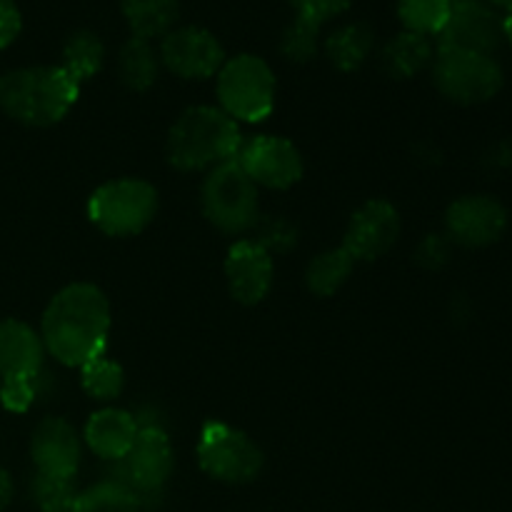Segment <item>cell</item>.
Masks as SVG:
<instances>
[{
  "label": "cell",
  "mask_w": 512,
  "mask_h": 512,
  "mask_svg": "<svg viewBox=\"0 0 512 512\" xmlns=\"http://www.w3.org/2000/svg\"><path fill=\"white\" fill-rule=\"evenodd\" d=\"M110 333V303L93 283L65 285L50 298L40 323L45 350L68 368H83L105 353Z\"/></svg>",
  "instance_id": "cell-1"
},
{
  "label": "cell",
  "mask_w": 512,
  "mask_h": 512,
  "mask_svg": "<svg viewBox=\"0 0 512 512\" xmlns=\"http://www.w3.org/2000/svg\"><path fill=\"white\" fill-rule=\"evenodd\" d=\"M80 83L60 65L8 70L0 75V110L15 123L50 128L78 103Z\"/></svg>",
  "instance_id": "cell-2"
},
{
  "label": "cell",
  "mask_w": 512,
  "mask_h": 512,
  "mask_svg": "<svg viewBox=\"0 0 512 512\" xmlns=\"http://www.w3.org/2000/svg\"><path fill=\"white\" fill-rule=\"evenodd\" d=\"M243 148L238 120L215 105H195L188 108L173 123L165 143V155L173 168L183 173L193 170H213L215 165L238 158Z\"/></svg>",
  "instance_id": "cell-3"
},
{
  "label": "cell",
  "mask_w": 512,
  "mask_h": 512,
  "mask_svg": "<svg viewBox=\"0 0 512 512\" xmlns=\"http://www.w3.org/2000/svg\"><path fill=\"white\" fill-rule=\"evenodd\" d=\"M158 213V190L140 178H120L103 183L88 200V218L110 238L138 235Z\"/></svg>",
  "instance_id": "cell-4"
},
{
  "label": "cell",
  "mask_w": 512,
  "mask_h": 512,
  "mask_svg": "<svg viewBox=\"0 0 512 512\" xmlns=\"http://www.w3.org/2000/svg\"><path fill=\"white\" fill-rule=\"evenodd\" d=\"M200 205L208 223L223 233H245L260 220L258 185L235 158L210 170L200 190Z\"/></svg>",
  "instance_id": "cell-5"
},
{
  "label": "cell",
  "mask_w": 512,
  "mask_h": 512,
  "mask_svg": "<svg viewBox=\"0 0 512 512\" xmlns=\"http://www.w3.org/2000/svg\"><path fill=\"white\" fill-rule=\"evenodd\" d=\"M215 93H218L220 110H225L230 118L260 123L275 108V75L258 55H235L218 70Z\"/></svg>",
  "instance_id": "cell-6"
},
{
  "label": "cell",
  "mask_w": 512,
  "mask_h": 512,
  "mask_svg": "<svg viewBox=\"0 0 512 512\" xmlns=\"http://www.w3.org/2000/svg\"><path fill=\"white\" fill-rule=\"evenodd\" d=\"M433 83L440 95L458 105H480L503 90L505 75L495 55L475 50L438 48L433 58Z\"/></svg>",
  "instance_id": "cell-7"
},
{
  "label": "cell",
  "mask_w": 512,
  "mask_h": 512,
  "mask_svg": "<svg viewBox=\"0 0 512 512\" xmlns=\"http://www.w3.org/2000/svg\"><path fill=\"white\" fill-rule=\"evenodd\" d=\"M195 455L205 475L228 485L250 483L265 465L263 450L250 440V435L220 420H208L200 428Z\"/></svg>",
  "instance_id": "cell-8"
},
{
  "label": "cell",
  "mask_w": 512,
  "mask_h": 512,
  "mask_svg": "<svg viewBox=\"0 0 512 512\" xmlns=\"http://www.w3.org/2000/svg\"><path fill=\"white\" fill-rule=\"evenodd\" d=\"M173 463V445L165 430H160L158 425H148L138 430V438L128 455L118 460V483L133 490L143 503V498L158 495L163 490L173 473Z\"/></svg>",
  "instance_id": "cell-9"
},
{
  "label": "cell",
  "mask_w": 512,
  "mask_h": 512,
  "mask_svg": "<svg viewBox=\"0 0 512 512\" xmlns=\"http://www.w3.org/2000/svg\"><path fill=\"white\" fill-rule=\"evenodd\" d=\"M235 160L255 185L270 190L293 188L305 170L300 150L280 135H255L243 143Z\"/></svg>",
  "instance_id": "cell-10"
},
{
  "label": "cell",
  "mask_w": 512,
  "mask_h": 512,
  "mask_svg": "<svg viewBox=\"0 0 512 512\" xmlns=\"http://www.w3.org/2000/svg\"><path fill=\"white\" fill-rule=\"evenodd\" d=\"M160 63L185 80H205L223 68L225 50L210 30L188 25L163 35Z\"/></svg>",
  "instance_id": "cell-11"
},
{
  "label": "cell",
  "mask_w": 512,
  "mask_h": 512,
  "mask_svg": "<svg viewBox=\"0 0 512 512\" xmlns=\"http://www.w3.org/2000/svg\"><path fill=\"white\" fill-rule=\"evenodd\" d=\"M503 18L485 0H453V10L438 35V48L475 50V53L495 55L503 45Z\"/></svg>",
  "instance_id": "cell-12"
},
{
  "label": "cell",
  "mask_w": 512,
  "mask_h": 512,
  "mask_svg": "<svg viewBox=\"0 0 512 512\" xmlns=\"http://www.w3.org/2000/svg\"><path fill=\"white\" fill-rule=\"evenodd\" d=\"M445 228L453 243L465 248H488L503 238L508 210L493 195H463L445 213Z\"/></svg>",
  "instance_id": "cell-13"
},
{
  "label": "cell",
  "mask_w": 512,
  "mask_h": 512,
  "mask_svg": "<svg viewBox=\"0 0 512 512\" xmlns=\"http://www.w3.org/2000/svg\"><path fill=\"white\" fill-rule=\"evenodd\" d=\"M400 235V215L388 200H368L350 218L343 248L355 263H370L388 253Z\"/></svg>",
  "instance_id": "cell-14"
},
{
  "label": "cell",
  "mask_w": 512,
  "mask_h": 512,
  "mask_svg": "<svg viewBox=\"0 0 512 512\" xmlns=\"http://www.w3.org/2000/svg\"><path fill=\"white\" fill-rule=\"evenodd\" d=\"M273 253L255 238L235 240L225 258V278L230 295L243 305H258L273 288Z\"/></svg>",
  "instance_id": "cell-15"
},
{
  "label": "cell",
  "mask_w": 512,
  "mask_h": 512,
  "mask_svg": "<svg viewBox=\"0 0 512 512\" xmlns=\"http://www.w3.org/2000/svg\"><path fill=\"white\" fill-rule=\"evenodd\" d=\"M80 438L63 418L40 420L30 438V458L35 470L50 478H75L80 468Z\"/></svg>",
  "instance_id": "cell-16"
},
{
  "label": "cell",
  "mask_w": 512,
  "mask_h": 512,
  "mask_svg": "<svg viewBox=\"0 0 512 512\" xmlns=\"http://www.w3.org/2000/svg\"><path fill=\"white\" fill-rule=\"evenodd\" d=\"M45 345L40 333L15 318L0 320V380L38 378Z\"/></svg>",
  "instance_id": "cell-17"
},
{
  "label": "cell",
  "mask_w": 512,
  "mask_h": 512,
  "mask_svg": "<svg viewBox=\"0 0 512 512\" xmlns=\"http://www.w3.org/2000/svg\"><path fill=\"white\" fill-rule=\"evenodd\" d=\"M138 420L123 408H103L93 413L85 425V443L98 458L123 460L138 438Z\"/></svg>",
  "instance_id": "cell-18"
},
{
  "label": "cell",
  "mask_w": 512,
  "mask_h": 512,
  "mask_svg": "<svg viewBox=\"0 0 512 512\" xmlns=\"http://www.w3.org/2000/svg\"><path fill=\"white\" fill-rule=\"evenodd\" d=\"M120 10L135 38L150 40L173 30L180 3L178 0H120Z\"/></svg>",
  "instance_id": "cell-19"
},
{
  "label": "cell",
  "mask_w": 512,
  "mask_h": 512,
  "mask_svg": "<svg viewBox=\"0 0 512 512\" xmlns=\"http://www.w3.org/2000/svg\"><path fill=\"white\" fill-rule=\"evenodd\" d=\"M435 58V48L430 38L418 33H400L390 40L383 50V65L393 78H413L420 70L428 68Z\"/></svg>",
  "instance_id": "cell-20"
},
{
  "label": "cell",
  "mask_w": 512,
  "mask_h": 512,
  "mask_svg": "<svg viewBox=\"0 0 512 512\" xmlns=\"http://www.w3.org/2000/svg\"><path fill=\"white\" fill-rule=\"evenodd\" d=\"M160 55L155 53L150 40L130 38L118 53V78L125 88L143 93L158 80Z\"/></svg>",
  "instance_id": "cell-21"
},
{
  "label": "cell",
  "mask_w": 512,
  "mask_h": 512,
  "mask_svg": "<svg viewBox=\"0 0 512 512\" xmlns=\"http://www.w3.org/2000/svg\"><path fill=\"white\" fill-rule=\"evenodd\" d=\"M375 35L365 23H350L333 30L325 40V53L338 70H358L373 53Z\"/></svg>",
  "instance_id": "cell-22"
},
{
  "label": "cell",
  "mask_w": 512,
  "mask_h": 512,
  "mask_svg": "<svg viewBox=\"0 0 512 512\" xmlns=\"http://www.w3.org/2000/svg\"><path fill=\"white\" fill-rule=\"evenodd\" d=\"M355 268V260L350 258L348 250L340 245V248L325 250V253L315 255L308 263L305 270V283H308L310 293L320 295V298H328V295L338 293L345 285V280L350 278Z\"/></svg>",
  "instance_id": "cell-23"
},
{
  "label": "cell",
  "mask_w": 512,
  "mask_h": 512,
  "mask_svg": "<svg viewBox=\"0 0 512 512\" xmlns=\"http://www.w3.org/2000/svg\"><path fill=\"white\" fill-rule=\"evenodd\" d=\"M105 63V45L90 30H78V33L70 35L63 45V63L60 68L75 78L78 83L93 78L95 73H100Z\"/></svg>",
  "instance_id": "cell-24"
},
{
  "label": "cell",
  "mask_w": 512,
  "mask_h": 512,
  "mask_svg": "<svg viewBox=\"0 0 512 512\" xmlns=\"http://www.w3.org/2000/svg\"><path fill=\"white\" fill-rule=\"evenodd\" d=\"M453 10V0H398V18L408 33L438 38Z\"/></svg>",
  "instance_id": "cell-25"
},
{
  "label": "cell",
  "mask_w": 512,
  "mask_h": 512,
  "mask_svg": "<svg viewBox=\"0 0 512 512\" xmlns=\"http://www.w3.org/2000/svg\"><path fill=\"white\" fill-rule=\"evenodd\" d=\"M80 385H83L85 393L93 400L100 403H108L115 400L123 393L125 385V373L120 368L118 360L108 358V355H98V358L88 360V363L80 368Z\"/></svg>",
  "instance_id": "cell-26"
},
{
  "label": "cell",
  "mask_w": 512,
  "mask_h": 512,
  "mask_svg": "<svg viewBox=\"0 0 512 512\" xmlns=\"http://www.w3.org/2000/svg\"><path fill=\"white\" fill-rule=\"evenodd\" d=\"M140 500L118 480L98 483L75 498L73 512H138Z\"/></svg>",
  "instance_id": "cell-27"
},
{
  "label": "cell",
  "mask_w": 512,
  "mask_h": 512,
  "mask_svg": "<svg viewBox=\"0 0 512 512\" xmlns=\"http://www.w3.org/2000/svg\"><path fill=\"white\" fill-rule=\"evenodd\" d=\"M30 495L40 512H73L75 490L73 478H50V475H35L30 483Z\"/></svg>",
  "instance_id": "cell-28"
},
{
  "label": "cell",
  "mask_w": 512,
  "mask_h": 512,
  "mask_svg": "<svg viewBox=\"0 0 512 512\" xmlns=\"http://www.w3.org/2000/svg\"><path fill=\"white\" fill-rule=\"evenodd\" d=\"M318 25L308 23L303 18H295L293 23L285 28L283 40H280V50L288 60L293 63H305V60L313 58L318 53Z\"/></svg>",
  "instance_id": "cell-29"
},
{
  "label": "cell",
  "mask_w": 512,
  "mask_h": 512,
  "mask_svg": "<svg viewBox=\"0 0 512 512\" xmlns=\"http://www.w3.org/2000/svg\"><path fill=\"white\" fill-rule=\"evenodd\" d=\"M255 230H258V243L263 245L268 253H285V250L293 248L295 243H298V228H295L290 220L285 218H268L258 225H255Z\"/></svg>",
  "instance_id": "cell-30"
},
{
  "label": "cell",
  "mask_w": 512,
  "mask_h": 512,
  "mask_svg": "<svg viewBox=\"0 0 512 512\" xmlns=\"http://www.w3.org/2000/svg\"><path fill=\"white\" fill-rule=\"evenodd\" d=\"M38 395V378H8L0 380V403L10 413H25Z\"/></svg>",
  "instance_id": "cell-31"
},
{
  "label": "cell",
  "mask_w": 512,
  "mask_h": 512,
  "mask_svg": "<svg viewBox=\"0 0 512 512\" xmlns=\"http://www.w3.org/2000/svg\"><path fill=\"white\" fill-rule=\"evenodd\" d=\"M295 8V18H303L313 25H323L325 20L345 13L353 0H290Z\"/></svg>",
  "instance_id": "cell-32"
},
{
  "label": "cell",
  "mask_w": 512,
  "mask_h": 512,
  "mask_svg": "<svg viewBox=\"0 0 512 512\" xmlns=\"http://www.w3.org/2000/svg\"><path fill=\"white\" fill-rule=\"evenodd\" d=\"M20 30H23V15H20L15 0H0V50L15 43Z\"/></svg>",
  "instance_id": "cell-33"
},
{
  "label": "cell",
  "mask_w": 512,
  "mask_h": 512,
  "mask_svg": "<svg viewBox=\"0 0 512 512\" xmlns=\"http://www.w3.org/2000/svg\"><path fill=\"white\" fill-rule=\"evenodd\" d=\"M448 240H443V235H428V238L420 243L418 248V260L428 268H440L443 263H448Z\"/></svg>",
  "instance_id": "cell-34"
},
{
  "label": "cell",
  "mask_w": 512,
  "mask_h": 512,
  "mask_svg": "<svg viewBox=\"0 0 512 512\" xmlns=\"http://www.w3.org/2000/svg\"><path fill=\"white\" fill-rule=\"evenodd\" d=\"M13 478H10V473L5 468H0V510H5L10 505V500H13Z\"/></svg>",
  "instance_id": "cell-35"
},
{
  "label": "cell",
  "mask_w": 512,
  "mask_h": 512,
  "mask_svg": "<svg viewBox=\"0 0 512 512\" xmlns=\"http://www.w3.org/2000/svg\"><path fill=\"white\" fill-rule=\"evenodd\" d=\"M485 3L493 5V8L505 10V13H512V0H485Z\"/></svg>",
  "instance_id": "cell-36"
},
{
  "label": "cell",
  "mask_w": 512,
  "mask_h": 512,
  "mask_svg": "<svg viewBox=\"0 0 512 512\" xmlns=\"http://www.w3.org/2000/svg\"><path fill=\"white\" fill-rule=\"evenodd\" d=\"M503 33H505V38H508L512 43V13H508L503 18Z\"/></svg>",
  "instance_id": "cell-37"
}]
</instances>
